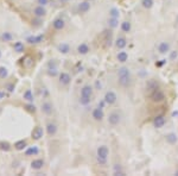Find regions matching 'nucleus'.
Returning a JSON list of instances; mask_svg holds the SVG:
<instances>
[{"label": "nucleus", "mask_w": 178, "mask_h": 176, "mask_svg": "<svg viewBox=\"0 0 178 176\" xmlns=\"http://www.w3.org/2000/svg\"><path fill=\"white\" fill-rule=\"evenodd\" d=\"M118 76H119V83L122 87H128L131 83V73H129V69L126 67H121L118 71Z\"/></svg>", "instance_id": "obj_1"}, {"label": "nucleus", "mask_w": 178, "mask_h": 176, "mask_svg": "<svg viewBox=\"0 0 178 176\" xmlns=\"http://www.w3.org/2000/svg\"><path fill=\"white\" fill-rule=\"evenodd\" d=\"M108 155H109V150H108V148L106 145L99 146L98 151H96V159H98V163L100 165H106Z\"/></svg>", "instance_id": "obj_2"}, {"label": "nucleus", "mask_w": 178, "mask_h": 176, "mask_svg": "<svg viewBox=\"0 0 178 176\" xmlns=\"http://www.w3.org/2000/svg\"><path fill=\"white\" fill-rule=\"evenodd\" d=\"M150 99H151L153 102H161V101L165 99V94H164V92H161L159 88H158V89L153 91V92L151 93Z\"/></svg>", "instance_id": "obj_3"}, {"label": "nucleus", "mask_w": 178, "mask_h": 176, "mask_svg": "<svg viewBox=\"0 0 178 176\" xmlns=\"http://www.w3.org/2000/svg\"><path fill=\"white\" fill-rule=\"evenodd\" d=\"M104 101H106L107 105H114V103L116 102L118 100V97H116V94L113 92V91H108L106 94H104Z\"/></svg>", "instance_id": "obj_4"}, {"label": "nucleus", "mask_w": 178, "mask_h": 176, "mask_svg": "<svg viewBox=\"0 0 178 176\" xmlns=\"http://www.w3.org/2000/svg\"><path fill=\"white\" fill-rule=\"evenodd\" d=\"M120 120H121V117H120V114L118 113V112H112V113H109V116H108V123L110 125L115 126V125H118L120 123Z\"/></svg>", "instance_id": "obj_5"}, {"label": "nucleus", "mask_w": 178, "mask_h": 176, "mask_svg": "<svg viewBox=\"0 0 178 176\" xmlns=\"http://www.w3.org/2000/svg\"><path fill=\"white\" fill-rule=\"evenodd\" d=\"M92 117L94 118V120L96 122H101L102 119L104 118V112L101 107H98V108H94L93 109V113H92Z\"/></svg>", "instance_id": "obj_6"}, {"label": "nucleus", "mask_w": 178, "mask_h": 176, "mask_svg": "<svg viewBox=\"0 0 178 176\" xmlns=\"http://www.w3.org/2000/svg\"><path fill=\"white\" fill-rule=\"evenodd\" d=\"M43 133H44V131H43V129L40 126H36L33 130H32V133H31V136H32V139L33 140H39L40 138L43 137Z\"/></svg>", "instance_id": "obj_7"}, {"label": "nucleus", "mask_w": 178, "mask_h": 176, "mask_svg": "<svg viewBox=\"0 0 178 176\" xmlns=\"http://www.w3.org/2000/svg\"><path fill=\"white\" fill-rule=\"evenodd\" d=\"M153 125L157 129H161L165 125V117L164 116H157L155 119H153Z\"/></svg>", "instance_id": "obj_8"}, {"label": "nucleus", "mask_w": 178, "mask_h": 176, "mask_svg": "<svg viewBox=\"0 0 178 176\" xmlns=\"http://www.w3.org/2000/svg\"><path fill=\"white\" fill-rule=\"evenodd\" d=\"M71 81V76L68 73H61L60 74V83L62 86H68Z\"/></svg>", "instance_id": "obj_9"}, {"label": "nucleus", "mask_w": 178, "mask_h": 176, "mask_svg": "<svg viewBox=\"0 0 178 176\" xmlns=\"http://www.w3.org/2000/svg\"><path fill=\"white\" fill-rule=\"evenodd\" d=\"M33 14L36 15V17H38V18H42V17H44V15L46 14V10L44 9V6L39 5V6H37L36 9L33 10Z\"/></svg>", "instance_id": "obj_10"}, {"label": "nucleus", "mask_w": 178, "mask_h": 176, "mask_svg": "<svg viewBox=\"0 0 178 176\" xmlns=\"http://www.w3.org/2000/svg\"><path fill=\"white\" fill-rule=\"evenodd\" d=\"M170 51V44L167 42H161L159 45H158V52L161 54V55H164L166 52Z\"/></svg>", "instance_id": "obj_11"}, {"label": "nucleus", "mask_w": 178, "mask_h": 176, "mask_svg": "<svg viewBox=\"0 0 178 176\" xmlns=\"http://www.w3.org/2000/svg\"><path fill=\"white\" fill-rule=\"evenodd\" d=\"M52 26H54L55 30H63L64 26H66V23H64V20L62 18H57V19L54 20Z\"/></svg>", "instance_id": "obj_12"}, {"label": "nucleus", "mask_w": 178, "mask_h": 176, "mask_svg": "<svg viewBox=\"0 0 178 176\" xmlns=\"http://www.w3.org/2000/svg\"><path fill=\"white\" fill-rule=\"evenodd\" d=\"M33 64H35V60L31 57V56H25V57H24V60H23V66L25 67V68H32L33 67Z\"/></svg>", "instance_id": "obj_13"}, {"label": "nucleus", "mask_w": 178, "mask_h": 176, "mask_svg": "<svg viewBox=\"0 0 178 176\" xmlns=\"http://www.w3.org/2000/svg\"><path fill=\"white\" fill-rule=\"evenodd\" d=\"M43 39H44V36L39 35V36H30V37H27L26 41L29 43H31V44H37V43L43 42Z\"/></svg>", "instance_id": "obj_14"}, {"label": "nucleus", "mask_w": 178, "mask_h": 176, "mask_svg": "<svg viewBox=\"0 0 178 176\" xmlns=\"http://www.w3.org/2000/svg\"><path fill=\"white\" fill-rule=\"evenodd\" d=\"M165 139L169 144H171V145H173V144H176L178 142V138H177V134L173 133V132H170L165 136Z\"/></svg>", "instance_id": "obj_15"}, {"label": "nucleus", "mask_w": 178, "mask_h": 176, "mask_svg": "<svg viewBox=\"0 0 178 176\" xmlns=\"http://www.w3.org/2000/svg\"><path fill=\"white\" fill-rule=\"evenodd\" d=\"M43 165H44V161H43V159H33V161L31 162V168H32V169H35V170L42 169Z\"/></svg>", "instance_id": "obj_16"}, {"label": "nucleus", "mask_w": 178, "mask_h": 176, "mask_svg": "<svg viewBox=\"0 0 178 176\" xmlns=\"http://www.w3.org/2000/svg\"><path fill=\"white\" fill-rule=\"evenodd\" d=\"M81 95L92 98V95H93V88H92V86H88L87 85V86L82 87V89H81Z\"/></svg>", "instance_id": "obj_17"}, {"label": "nucleus", "mask_w": 178, "mask_h": 176, "mask_svg": "<svg viewBox=\"0 0 178 176\" xmlns=\"http://www.w3.org/2000/svg\"><path fill=\"white\" fill-rule=\"evenodd\" d=\"M42 111L46 116H50L52 113V105L50 102H43L42 103Z\"/></svg>", "instance_id": "obj_18"}, {"label": "nucleus", "mask_w": 178, "mask_h": 176, "mask_svg": "<svg viewBox=\"0 0 178 176\" xmlns=\"http://www.w3.org/2000/svg\"><path fill=\"white\" fill-rule=\"evenodd\" d=\"M46 132L49 136H54L56 134V132H57V126H56V124L54 123H49L46 125Z\"/></svg>", "instance_id": "obj_19"}, {"label": "nucleus", "mask_w": 178, "mask_h": 176, "mask_svg": "<svg viewBox=\"0 0 178 176\" xmlns=\"http://www.w3.org/2000/svg\"><path fill=\"white\" fill-rule=\"evenodd\" d=\"M89 10H90V3H88V1H83V3H81L78 5V11L81 13H86L88 12Z\"/></svg>", "instance_id": "obj_20"}, {"label": "nucleus", "mask_w": 178, "mask_h": 176, "mask_svg": "<svg viewBox=\"0 0 178 176\" xmlns=\"http://www.w3.org/2000/svg\"><path fill=\"white\" fill-rule=\"evenodd\" d=\"M158 82L156 81V80H149L147 83H146V88H147V91H156L158 89Z\"/></svg>", "instance_id": "obj_21"}, {"label": "nucleus", "mask_w": 178, "mask_h": 176, "mask_svg": "<svg viewBox=\"0 0 178 176\" xmlns=\"http://www.w3.org/2000/svg\"><path fill=\"white\" fill-rule=\"evenodd\" d=\"M27 146V142L25 140V139H21V140H18L17 143L14 144V148H15V150H18V151H21V150H24Z\"/></svg>", "instance_id": "obj_22"}, {"label": "nucleus", "mask_w": 178, "mask_h": 176, "mask_svg": "<svg viewBox=\"0 0 178 176\" xmlns=\"http://www.w3.org/2000/svg\"><path fill=\"white\" fill-rule=\"evenodd\" d=\"M115 45L118 49H124V48L127 45V41H126V38L124 37H119L116 39V42H115Z\"/></svg>", "instance_id": "obj_23"}, {"label": "nucleus", "mask_w": 178, "mask_h": 176, "mask_svg": "<svg viewBox=\"0 0 178 176\" xmlns=\"http://www.w3.org/2000/svg\"><path fill=\"white\" fill-rule=\"evenodd\" d=\"M77 51H78V54H81V55H86V54L89 52V46H88L86 43H82V44H80V45L77 46Z\"/></svg>", "instance_id": "obj_24"}, {"label": "nucleus", "mask_w": 178, "mask_h": 176, "mask_svg": "<svg viewBox=\"0 0 178 176\" xmlns=\"http://www.w3.org/2000/svg\"><path fill=\"white\" fill-rule=\"evenodd\" d=\"M128 60V54L126 51H120L118 54V61L121 62V63H125L126 61Z\"/></svg>", "instance_id": "obj_25"}, {"label": "nucleus", "mask_w": 178, "mask_h": 176, "mask_svg": "<svg viewBox=\"0 0 178 176\" xmlns=\"http://www.w3.org/2000/svg\"><path fill=\"white\" fill-rule=\"evenodd\" d=\"M24 99L29 102H33V94H32V91L31 89H26L25 93H24Z\"/></svg>", "instance_id": "obj_26"}, {"label": "nucleus", "mask_w": 178, "mask_h": 176, "mask_svg": "<svg viewBox=\"0 0 178 176\" xmlns=\"http://www.w3.org/2000/svg\"><path fill=\"white\" fill-rule=\"evenodd\" d=\"M58 50H60V52H62V54H68V52L70 51V46H69V44H67V43H62V44L58 45Z\"/></svg>", "instance_id": "obj_27"}, {"label": "nucleus", "mask_w": 178, "mask_h": 176, "mask_svg": "<svg viewBox=\"0 0 178 176\" xmlns=\"http://www.w3.org/2000/svg\"><path fill=\"white\" fill-rule=\"evenodd\" d=\"M131 29H132V25H131V23L129 21H122L121 23V30L124 31V32H129L131 31Z\"/></svg>", "instance_id": "obj_28"}, {"label": "nucleus", "mask_w": 178, "mask_h": 176, "mask_svg": "<svg viewBox=\"0 0 178 176\" xmlns=\"http://www.w3.org/2000/svg\"><path fill=\"white\" fill-rule=\"evenodd\" d=\"M153 0H141V5L144 9H146V10H150L152 9V6H153Z\"/></svg>", "instance_id": "obj_29"}, {"label": "nucleus", "mask_w": 178, "mask_h": 176, "mask_svg": "<svg viewBox=\"0 0 178 176\" xmlns=\"http://www.w3.org/2000/svg\"><path fill=\"white\" fill-rule=\"evenodd\" d=\"M13 49H14L15 52H23L25 48H24V44H23L21 42H17V43H14Z\"/></svg>", "instance_id": "obj_30"}, {"label": "nucleus", "mask_w": 178, "mask_h": 176, "mask_svg": "<svg viewBox=\"0 0 178 176\" xmlns=\"http://www.w3.org/2000/svg\"><path fill=\"white\" fill-rule=\"evenodd\" d=\"M38 152H39L38 148H37V146H32V148H30V149H27V150L25 151V155H26V156H31V155H37Z\"/></svg>", "instance_id": "obj_31"}, {"label": "nucleus", "mask_w": 178, "mask_h": 176, "mask_svg": "<svg viewBox=\"0 0 178 176\" xmlns=\"http://www.w3.org/2000/svg\"><path fill=\"white\" fill-rule=\"evenodd\" d=\"M0 150H3V151H10L11 150V144L9 142H0Z\"/></svg>", "instance_id": "obj_32"}, {"label": "nucleus", "mask_w": 178, "mask_h": 176, "mask_svg": "<svg viewBox=\"0 0 178 176\" xmlns=\"http://www.w3.org/2000/svg\"><path fill=\"white\" fill-rule=\"evenodd\" d=\"M109 17H110V18H118V19H119V17H120L119 10H118V9H110V10H109Z\"/></svg>", "instance_id": "obj_33"}, {"label": "nucleus", "mask_w": 178, "mask_h": 176, "mask_svg": "<svg viewBox=\"0 0 178 176\" xmlns=\"http://www.w3.org/2000/svg\"><path fill=\"white\" fill-rule=\"evenodd\" d=\"M80 103L81 105H83V106H87L90 103V98L89 97H83V95H81V98H80Z\"/></svg>", "instance_id": "obj_34"}, {"label": "nucleus", "mask_w": 178, "mask_h": 176, "mask_svg": "<svg viewBox=\"0 0 178 176\" xmlns=\"http://www.w3.org/2000/svg\"><path fill=\"white\" fill-rule=\"evenodd\" d=\"M108 25L112 28V29H114L116 28L119 24H118V18H109L108 19Z\"/></svg>", "instance_id": "obj_35"}, {"label": "nucleus", "mask_w": 178, "mask_h": 176, "mask_svg": "<svg viewBox=\"0 0 178 176\" xmlns=\"http://www.w3.org/2000/svg\"><path fill=\"white\" fill-rule=\"evenodd\" d=\"M7 75H9L7 68H5V67H0V79H6Z\"/></svg>", "instance_id": "obj_36"}, {"label": "nucleus", "mask_w": 178, "mask_h": 176, "mask_svg": "<svg viewBox=\"0 0 178 176\" xmlns=\"http://www.w3.org/2000/svg\"><path fill=\"white\" fill-rule=\"evenodd\" d=\"M1 39L4 42H10V41H12V35L10 32H4L1 36Z\"/></svg>", "instance_id": "obj_37"}, {"label": "nucleus", "mask_w": 178, "mask_h": 176, "mask_svg": "<svg viewBox=\"0 0 178 176\" xmlns=\"http://www.w3.org/2000/svg\"><path fill=\"white\" fill-rule=\"evenodd\" d=\"M24 108L27 112H30V113H35L36 112V107H35V105H32V103H27V105L24 106Z\"/></svg>", "instance_id": "obj_38"}, {"label": "nucleus", "mask_w": 178, "mask_h": 176, "mask_svg": "<svg viewBox=\"0 0 178 176\" xmlns=\"http://www.w3.org/2000/svg\"><path fill=\"white\" fill-rule=\"evenodd\" d=\"M114 175H120V176L124 175V171H122V169H121L120 164H115V167H114Z\"/></svg>", "instance_id": "obj_39"}, {"label": "nucleus", "mask_w": 178, "mask_h": 176, "mask_svg": "<svg viewBox=\"0 0 178 176\" xmlns=\"http://www.w3.org/2000/svg\"><path fill=\"white\" fill-rule=\"evenodd\" d=\"M58 73H57V69H56V67L54 68H50L49 70H48V75H50V76H56Z\"/></svg>", "instance_id": "obj_40"}, {"label": "nucleus", "mask_w": 178, "mask_h": 176, "mask_svg": "<svg viewBox=\"0 0 178 176\" xmlns=\"http://www.w3.org/2000/svg\"><path fill=\"white\" fill-rule=\"evenodd\" d=\"M37 3L39 5H42V6H45L48 3H49V0H37Z\"/></svg>", "instance_id": "obj_41"}, {"label": "nucleus", "mask_w": 178, "mask_h": 176, "mask_svg": "<svg viewBox=\"0 0 178 176\" xmlns=\"http://www.w3.org/2000/svg\"><path fill=\"white\" fill-rule=\"evenodd\" d=\"M177 56H178V52H177V51H172L171 55H170V58H171V60H175V58H177Z\"/></svg>", "instance_id": "obj_42"}, {"label": "nucleus", "mask_w": 178, "mask_h": 176, "mask_svg": "<svg viewBox=\"0 0 178 176\" xmlns=\"http://www.w3.org/2000/svg\"><path fill=\"white\" fill-rule=\"evenodd\" d=\"M165 62H166V60H161L160 62H158V63H157V67H161V66H163Z\"/></svg>", "instance_id": "obj_43"}, {"label": "nucleus", "mask_w": 178, "mask_h": 176, "mask_svg": "<svg viewBox=\"0 0 178 176\" xmlns=\"http://www.w3.org/2000/svg\"><path fill=\"white\" fill-rule=\"evenodd\" d=\"M7 88H9L10 92H12L13 91V85H9V86H7Z\"/></svg>", "instance_id": "obj_44"}, {"label": "nucleus", "mask_w": 178, "mask_h": 176, "mask_svg": "<svg viewBox=\"0 0 178 176\" xmlns=\"http://www.w3.org/2000/svg\"><path fill=\"white\" fill-rule=\"evenodd\" d=\"M4 97V93H1V92H0V99H1Z\"/></svg>", "instance_id": "obj_45"}, {"label": "nucleus", "mask_w": 178, "mask_h": 176, "mask_svg": "<svg viewBox=\"0 0 178 176\" xmlns=\"http://www.w3.org/2000/svg\"><path fill=\"white\" fill-rule=\"evenodd\" d=\"M60 1H62V3H67V1H69V0H60Z\"/></svg>", "instance_id": "obj_46"}, {"label": "nucleus", "mask_w": 178, "mask_h": 176, "mask_svg": "<svg viewBox=\"0 0 178 176\" xmlns=\"http://www.w3.org/2000/svg\"><path fill=\"white\" fill-rule=\"evenodd\" d=\"M176 23L178 24V15H177V17H176Z\"/></svg>", "instance_id": "obj_47"}, {"label": "nucleus", "mask_w": 178, "mask_h": 176, "mask_svg": "<svg viewBox=\"0 0 178 176\" xmlns=\"http://www.w3.org/2000/svg\"><path fill=\"white\" fill-rule=\"evenodd\" d=\"M0 57H1V52H0Z\"/></svg>", "instance_id": "obj_48"}, {"label": "nucleus", "mask_w": 178, "mask_h": 176, "mask_svg": "<svg viewBox=\"0 0 178 176\" xmlns=\"http://www.w3.org/2000/svg\"><path fill=\"white\" fill-rule=\"evenodd\" d=\"M0 112H1V108H0Z\"/></svg>", "instance_id": "obj_49"}]
</instances>
